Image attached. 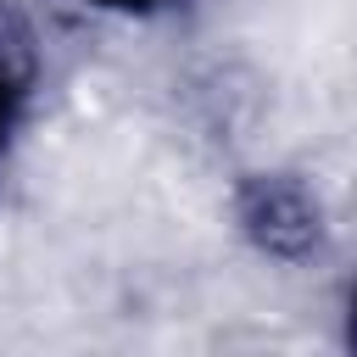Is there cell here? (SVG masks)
<instances>
[{
    "instance_id": "6da1fadb",
    "label": "cell",
    "mask_w": 357,
    "mask_h": 357,
    "mask_svg": "<svg viewBox=\"0 0 357 357\" xmlns=\"http://www.w3.org/2000/svg\"><path fill=\"white\" fill-rule=\"evenodd\" d=\"M22 100H28V78H22V61L11 45H0V162L11 151V134L22 123Z\"/></svg>"
},
{
    "instance_id": "7a4b0ae2",
    "label": "cell",
    "mask_w": 357,
    "mask_h": 357,
    "mask_svg": "<svg viewBox=\"0 0 357 357\" xmlns=\"http://www.w3.org/2000/svg\"><path fill=\"white\" fill-rule=\"evenodd\" d=\"M89 6H106V11H156L167 0H89Z\"/></svg>"
}]
</instances>
